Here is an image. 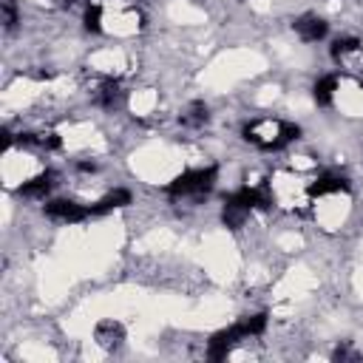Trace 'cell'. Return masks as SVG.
Listing matches in <instances>:
<instances>
[{
	"instance_id": "obj_3",
	"label": "cell",
	"mask_w": 363,
	"mask_h": 363,
	"mask_svg": "<svg viewBox=\"0 0 363 363\" xmlns=\"http://www.w3.org/2000/svg\"><path fill=\"white\" fill-rule=\"evenodd\" d=\"M218 182V167L216 164H204V167H190L182 170L170 184H167V196L173 199H199L207 196Z\"/></svg>"
},
{
	"instance_id": "obj_10",
	"label": "cell",
	"mask_w": 363,
	"mask_h": 363,
	"mask_svg": "<svg viewBox=\"0 0 363 363\" xmlns=\"http://www.w3.org/2000/svg\"><path fill=\"white\" fill-rule=\"evenodd\" d=\"M96 343L99 346H105V349H113V346H119L122 343V337H125V329H122V323H116V320H102L99 326H96Z\"/></svg>"
},
{
	"instance_id": "obj_5",
	"label": "cell",
	"mask_w": 363,
	"mask_h": 363,
	"mask_svg": "<svg viewBox=\"0 0 363 363\" xmlns=\"http://www.w3.org/2000/svg\"><path fill=\"white\" fill-rule=\"evenodd\" d=\"M45 216L51 221H60V224H77V221H85L91 216V204H79L74 199H48Z\"/></svg>"
},
{
	"instance_id": "obj_8",
	"label": "cell",
	"mask_w": 363,
	"mask_h": 363,
	"mask_svg": "<svg viewBox=\"0 0 363 363\" xmlns=\"http://www.w3.org/2000/svg\"><path fill=\"white\" fill-rule=\"evenodd\" d=\"M337 94H340V79H337L335 74H323V77H318L315 85H312V99H315L320 108L335 105Z\"/></svg>"
},
{
	"instance_id": "obj_4",
	"label": "cell",
	"mask_w": 363,
	"mask_h": 363,
	"mask_svg": "<svg viewBox=\"0 0 363 363\" xmlns=\"http://www.w3.org/2000/svg\"><path fill=\"white\" fill-rule=\"evenodd\" d=\"M337 68L349 71L352 77L363 79V40L360 37H337L329 48Z\"/></svg>"
},
{
	"instance_id": "obj_6",
	"label": "cell",
	"mask_w": 363,
	"mask_h": 363,
	"mask_svg": "<svg viewBox=\"0 0 363 363\" xmlns=\"http://www.w3.org/2000/svg\"><path fill=\"white\" fill-rule=\"evenodd\" d=\"M292 28H295V34H298L303 43H318V40H323V37H326V31H329V23H326L323 17H318V14L306 11V14L295 17Z\"/></svg>"
},
{
	"instance_id": "obj_9",
	"label": "cell",
	"mask_w": 363,
	"mask_h": 363,
	"mask_svg": "<svg viewBox=\"0 0 363 363\" xmlns=\"http://www.w3.org/2000/svg\"><path fill=\"white\" fill-rule=\"evenodd\" d=\"M130 190H125V187H113V190H108L105 196H99L94 204H91V216H105V213H113V210H119V207H125V204H130Z\"/></svg>"
},
{
	"instance_id": "obj_7",
	"label": "cell",
	"mask_w": 363,
	"mask_h": 363,
	"mask_svg": "<svg viewBox=\"0 0 363 363\" xmlns=\"http://www.w3.org/2000/svg\"><path fill=\"white\" fill-rule=\"evenodd\" d=\"M54 184H57V173H54V170H43V173L26 179V182L17 187V193L26 196V199H45V196L54 190Z\"/></svg>"
},
{
	"instance_id": "obj_1",
	"label": "cell",
	"mask_w": 363,
	"mask_h": 363,
	"mask_svg": "<svg viewBox=\"0 0 363 363\" xmlns=\"http://www.w3.org/2000/svg\"><path fill=\"white\" fill-rule=\"evenodd\" d=\"M312 182L309 176H303L301 170L295 167H278L269 179H267V193H269V201L272 207H281V210H289V213H306L315 201L312 196Z\"/></svg>"
},
{
	"instance_id": "obj_2",
	"label": "cell",
	"mask_w": 363,
	"mask_h": 363,
	"mask_svg": "<svg viewBox=\"0 0 363 363\" xmlns=\"http://www.w3.org/2000/svg\"><path fill=\"white\" fill-rule=\"evenodd\" d=\"M241 136L252 147L272 153V150H284L286 145H292L301 136V128L295 122L281 119V116H255V119L244 122Z\"/></svg>"
},
{
	"instance_id": "obj_11",
	"label": "cell",
	"mask_w": 363,
	"mask_h": 363,
	"mask_svg": "<svg viewBox=\"0 0 363 363\" xmlns=\"http://www.w3.org/2000/svg\"><path fill=\"white\" fill-rule=\"evenodd\" d=\"M207 119H210V113H207L204 102H190L182 113V125H187V128H201Z\"/></svg>"
}]
</instances>
